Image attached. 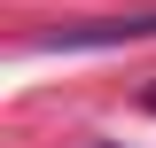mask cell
<instances>
[{"label": "cell", "mask_w": 156, "mask_h": 148, "mask_svg": "<svg viewBox=\"0 0 156 148\" xmlns=\"http://www.w3.org/2000/svg\"><path fill=\"white\" fill-rule=\"evenodd\" d=\"M148 109H156V86H148Z\"/></svg>", "instance_id": "cell-1"}]
</instances>
